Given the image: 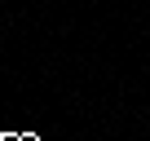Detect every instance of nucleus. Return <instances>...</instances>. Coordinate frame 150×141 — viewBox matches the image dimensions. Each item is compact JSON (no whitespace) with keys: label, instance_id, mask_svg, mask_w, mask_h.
Wrapping results in <instances>:
<instances>
[{"label":"nucleus","instance_id":"obj_1","mask_svg":"<svg viewBox=\"0 0 150 141\" xmlns=\"http://www.w3.org/2000/svg\"><path fill=\"white\" fill-rule=\"evenodd\" d=\"M0 5H5V0H0Z\"/></svg>","mask_w":150,"mask_h":141}]
</instances>
